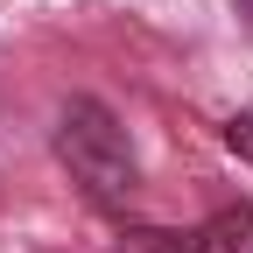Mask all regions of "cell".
Returning <instances> with one entry per match:
<instances>
[{"instance_id": "obj_1", "label": "cell", "mask_w": 253, "mask_h": 253, "mask_svg": "<svg viewBox=\"0 0 253 253\" xmlns=\"http://www.w3.org/2000/svg\"><path fill=\"white\" fill-rule=\"evenodd\" d=\"M56 162L71 169V183L91 204H106V211H120L126 197H134V183H141L134 148H126L120 120L99 99H71L63 106V120H56Z\"/></svg>"}, {"instance_id": "obj_2", "label": "cell", "mask_w": 253, "mask_h": 253, "mask_svg": "<svg viewBox=\"0 0 253 253\" xmlns=\"http://www.w3.org/2000/svg\"><path fill=\"white\" fill-rule=\"evenodd\" d=\"M120 253H253V211H218L197 232H126Z\"/></svg>"}, {"instance_id": "obj_3", "label": "cell", "mask_w": 253, "mask_h": 253, "mask_svg": "<svg viewBox=\"0 0 253 253\" xmlns=\"http://www.w3.org/2000/svg\"><path fill=\"white\" fill-rule=\"evenodd\" d=\"M225 148L239 155V162H253V113H232L225 120Z\"/></svg>"}, {"instance_id": "obj_4", "label": "cell", "mask_w": 253, "mask_h": 253, "mask_svg": "<svg viewBox=\"0 0 253 253\" xmlns=\"http://www.w3.org/2000/svg\"><path fill=\"white\" fill-rule=\"evenodd\" d=\"M232 7H239V14H246V28H253V0H232Z\"/></svg>"}]
</instances>
